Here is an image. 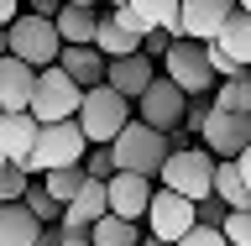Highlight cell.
Segmentation results:
<instances>
[{
  "instance_id": "33",
  "label": "cell",
  "mask_w": 251,
  "mask_h": 246,
  "mask_svg": "<svg viewBox=\"0 0 251 246\" xmlns=\"http://www.w3.org/2000/svg\"><path fill=\"white\" fill-rule=\"evenodd\" d=\"M178 246H230V241H225V231H215V225H194Z\"/></svg>"
},
{
  "instance_id": "18",
  "label": "cell",
  "mask_w": 251,
  "mask_h": 246,
  "mask_svg": "<svg viewBox=\"0 0 251 246\" xmlns=\"http://www.w3.org/2000/svg\"><path fill=\"white\" fill-rule=\"evenodd\" d=\"M105 53L100 47H63V58H58V68L63 74H74V84L78 89H100L105 84Z\"/></svg>"
},
{
  "instance_id": "7",
  "label": "cell",
  "mask_w": 251,
  "mask_h": 246,
  "mask_svg": "<svg viewBox=\"0 0 251 246\" xmlns=\"http://www.w3.org/2000/svg\"><path fill=\"white\" fill-rule=\"evenodd\" d=\"M162 74L178 84V89L188 94V100H199L204 89H215L220 79H215V68H209V53H204V42H173V53L162 58Z\"/></svg>"
},
{
  "instance_id": "3",
  "label": "cell",
  "mask_w": 251,
  "mask_h": 246,
  "mask_svg": "<svg viewBox=\"0 0 251 246\" xmlns=\"http://www.w3.org/2000/svg\"><path fill=\"white\" fill-rule=\"evenodd\" d=\"M5 47H11V58H21L26 68H52V63L63 58V37H58V21H47V16H31L21 11L5 27Z\"/></svg>"
},
{
  "instance_id": "16",
  "label": "cell",
  "mask_w": 251,
  "mask_h": 246,
  "mask_svg": "<svg viewBox=\"0 0 251 246\" xmlns=\"http://www.w3.org/2000/svg\"><path fill=\"white\" fill-rule=\"evenodd\" d=\"M31 94H37V68H26L21 58H0V115L31 110Z\"/></svg>"
},
{
  "instance_id": "24",
  "label": "cell",
  "mask_w": 251,
  "mask_h": 246,
  "mask_svg": "<svg viewBox=\"0 0 251 246\" xmlns=\"http://www.w3.org/2000/svg\"><path fill=\"white\" fill-rule=\"evenodd\" d=\"M42 184H47V194H52V199H58L63 210H68V204L78 199V189L89 184V173H84V163H78V168H58V173H42Z\"/></svg>"
},
{
  "instance_id": "1",
  "label": "cell",
  "mask_w": 251,
  "mask_h": 246,
  "mask_svg": "<svg viewBox=\"0 0 251 246\" xmlns=\"http://www.w3.org/2000/svg\"><path fill=\"white\" fill-rule=\"evenodd\" d=\"M131 121H136V105H131L126 94H115L110 84L84 89V105H78V131L89 137V147H110V141L121 137Z\"/></svg>"
},
{
  "instance_id": "23",
  "label": "cell",
  "mask_w": 251,
  "mask_h": 246,
  "mask_svg": "<svg viewBox=\"0 0 251 246\" xmlns=\"http://www.w3.org/2000/svg\"><path fill=\"white\" fill-rule=\"evenodd\" d=\"M215 42L225 47V53H230V58L241 63V68H251V16H246V11H235L230 21H225V31H220Z\"/></svg>"
},
{
  "instance_id": "30",
  "label": "cell",
  "mask_w": 251,
  "mask_h": 246,
  "mask_svg": "<svg viewBox=\"0 0 251 246\" xmlns=\"http://www.w3.org/2000/svg\"><path fill=\"white\" fill-rule=\"evenodd\" d=\"M220 231H225V241H230V246H251V210H230Z\"/></svg>"
},
{
  "instance_id": "9",
  "label": "cell",
  "mask_w": 251,
  "mask_h": 246,
  "mask_svg": "<svg viewBox=\"0 0 251 246\" xmlns=\"http://www.w3.org/2000/svg\"><path fill=\"white\" fill-rule=\"evenodd\" d=\"M183 115H188V94L178 89L168 74H157L152 89L136 100V121H147L152 131H162V137H168V131H178V126H183Z\"/></svg>"
},
{
  "instance_id": "11",
  "label": "cell",
  "mask_w": 251,
  "mask_h": 246,
  "mask_svg": "<svg viewBox=\"0 0 251 246\" xmlns=\"http://www.w3.org/2000/svg\"><path fill=\"white\" fill-rule=\"evenodd\" d=\"M230 16H235V0H183L178 37H183V42H215Z\"/></svg>"
},
{
  "instance_id": "43",
  "label": "cell",
  "mask_w": 251,
  "mask_h": 246,
  "mask_svg": "<svg viewBox=\"0 0 251 246\" xmlns=\"http://www.w3.org/2000/svg\"><path fill=\"white\" fill-rule=\"evenodd\" d=\"M235 11H246V16H251V0H235Z\"/></svg>"
},
{
  "instance_id": "2",
  "label": "cell",
  "mask_w": 251,
  "mask_h": 246,
  "mask_svg": "<svg viewBox=\"0 0 251 246\" xmlns=\"http://www.w3.org/2000/svg\"><path fill=\"white\" fill-rule=\"evenodd\" d=\"M110 157H115V173H141V178H162V163H168V137L152 131L147 121H131L121 137L110 141Z\"/></svg>"
},
{
  "instance_id": "15",
  "label": "cell",
  "mask_w": 251,
  "mask_h": 246,
  "mask_svg": "<svg viewBox=\"0 0 251 246\" xmlns=\"http://www.w3.org/2000/svg\"><path fill=\"white\" fill-rule=\"evenodd\" d=\"M152 79H157V63L147 58V53H131V58H110V63H105V84H110L115 94H126L131 105L152 89Z\"/></svg>"
},
{
  "instance_id": "20",
  "label": "cell",
  "mask_w": 251,
  "mask_h": 246,
  "mask_svg": "<svg viewBox=\"0 0 251 246\" xmlns=\"http://www.w3.org/2000/svg\"><path fill=\"white\" fill-rule=\"evenodd\" d=\"M58 37H63V47H94V37H100V16L78 11V5H63V11H58Z\"/></svg>"
},
{
  "instance_id": "40",
  "label": "cell",
  "mask_w": 251,
  "mask_h": 246,
  "mask_svg": "<svg viewBox=\"0 0 251 246\" xmlns=\"http://www.w3.org/2000/svg\"><path fill=\"white\" fill-rule=\"evenodd\" d=\"M63 5H78V11H94V0H63Z\"/></svg>"
},
{
  "instance_id": "45",
  "label": "cell",
  "mask_w": 251,
  "mask_h": 246,
  "mask_svg": "<svg viewBox=\"0 0 251 246\" xmlns=\"http://www.w3.org/2000/svg\"><path fill=\"white\" fill-rule=\"evenodd\" d=\"M0 168H11V163H5V152H0Z\"/></svg>"
},
{
  "instance_id": "35",
  "label": "cell",
  "mask_w": 251,
  "mask_h": 246,
  "mask_svg": "<svg viewBox=\"0 0 251 246\" xmlns=\"http://www.w3.org/2000/svg\"><path fill=\"white\" fill-rule=\"evenodd\" d=\"M209 110H215V100H204V94H199V100H188V115H183V126H188V131H204Z\"/></svg>"
},
{
  "instance_id": "41",
  "label": "cell",
  "mask_w": 251,
  "mask_h": 246,
  "mask_svg": "<svg viewBox=\"0 0 251 246\" xmlns=\"http://www.w3.org/2000/svg\"><path fill=\"white\" fill-rule=\"evenodd\" d=\"M0 58H11V47H5V31H0Z\"/></svg>"
},
{
  "instance_id": "19",
  "label": "cell",
  "mask_w": 251,
  "mask_h": 246,
  "mask_svg": "<svg viewBox=\"0 0 251 246\" xmlns=\"http://www.w3.org/2000/svg\"><path fill=\"white\" fill-rule=\"evenodd\" d=\"M42 220L26 204H0V246H37L42 241Z\"/></svg>"
},
{
  "instance_id": "27",
  "label": "cell",
  "mask_w": 251,
  "mask_h": 246,
  "mask_svg": "<svg viewBox=\"0 0 251 246\" xmlns=\"http://www.w3.org/2000/svg\"><path fill=\"white\" fill-rule=\"evenodd\" d=\"M215 110H235V115H251V74L246 79H230L215 89Z\"/></svg>"
},
{
  "instance_id": "39",
  "label": "cell",
  "mask_w": 251,
  "mask_h": 246,
  "mask_svg": "<svg viewBox=\"0 0 251 246\" xmlns=\"http://www.w3.org/2000/svg\"><path fill=\"white\" fill-rule=\"evenodd\" d=\"M37 246H63V231H58V225H52V231H42V241H37Z\"/></svg>"
},
{
  "instance_id": "5",
  "label": "cell",
  "mask_w": 251,
  "mask_h": 246,
  "mask_svg": "<svg viewBox=\"0 0 251 246\" xmlns=\"http://www.w3.org/2000/svg\"><path fill=\"white\" fill-rule=\"evenodd\" d=\"M78 105H84V89L74 84V74H63L58 63L37 74V94H31V115H37V126L78 121Z\"/></svg>"
},
{
  "instance_id": "34",
  "label": "cell",
  "mask_w": 251,
  "mask_h": 246,
  "mask_svg": "<svg viewBox=\"0 0 251 246\" xmlns=\"http://www.w3.org/2000/svg\"><path fill=\"white\" fill-rule=\"evenodd\" d=\"M225 215H230V210H225V199H215V194H209V199H199V225H225Z\"/></svg>"
},
{
  "instance_id": "31",
  "label": "cell",
  "mask_w": 251,
  "mask_h": 246,
  "mask_svg": "<svg viewBox=\"0 0 251 246\" xmlns=\"http://www.w3.org/2000/svg\"><path fill=\"white\" fill-rule=\"evenodd\" d=\"M84 173H89V178H100V184H110V178H115V157H110V147L84 157Z\"/></svg>"
},
{
  "instance_id": "26",
  "label": "cell",
  "mask_w": 251,
  "mask_h": 246,
  "mask_svg": "<svg viewBox=\"0 0 251 246\" xmlns=\"http://www.w3.org/2000/svg\"><path fill=\"white\" fill-rule=\"evenodd\" d=\"M21 204H26L31 215L42 220L47 231H52V225H63V204H58V199H52V194H47V184H31V189H26V194H21Z\"/></svg>"
},
{
  "instance_id": "29",
  "label": "cell",
  "mask_w": 251,
  "mask_h": 246,
  "mask_svg": "<svg viewBox=\"0 0 251 246\" xmlns=\"http://www.w3.org/2000/svg\"><path fill=\"white\" fill-rule=\"evenodd\" d=\"M31 189V173L21 168H0V204H21V194Z\"/></svg>"
},
{
  "instance_id": "10",
  "label": "cell",
  "mask_w": 251,
  "mask_h": 246,
  "mask_svg": "<svg viewBox=\"0 0 251 246\" xmlns=\"http://www.w3.org/2000/svg\"><path fill=\"white\" fill-rule=\"evenodd\" d=\"M204 152H215L220 163H230L251 147V115H235V110H209V121L199 131Z\"/></svg>"
},
{
  "instance_id": "25",
  "label": "cell",
  "mask_w": 251,
  "mask_h": 246,
  "mask_svg": "<svg viewBox=\"0 0 251 246\" xmlns=\"http://www.w3.org/2000/svg\"><path fill=\"white\" fill-rule=\"evenodd\" d=\"M147 236H141V225L136 220H115V215H105L100 225H94V246H141Z\"/></svg>"
},
{
  "instance_id": "32",
  "label": "cell",
  "mask_w": 251,
  "mask_h": 246,
  "mask_svg": "<svg viewBox=\"0 0 251 246\" xmlns=\"http://www.w3.org/2000/svg\"><path fill=\"white\" fill-rule=\"evenodd\" d=\"M173 42H178L173 31H147V37H141V53L157 63V58H168V53H173Z\"/></svg>"
},
{
  "instance_id": "42",
  "label": "cell",
  "mask_w": 251,
  "mask_h": 246,
  "mask_svg": "<svg viewBox=\"0 0 251 246\" xmlns=\"http://www.w3.org/2000/svg\"><path fill=\"white\" fill-rule=\"evenodd\" d=\"M105 5H110V11H121V5H131V0H105Z\"/></svg>"
},
{
  "instance_id": "13",
  "label": "cell",
  "mask_w": 251,
  "mask_h": 246,
  "mask_svg": "<svg viewBox=\"0 0 251 246\" xmlns=\"http://www.w3.org/2000/svg\"><path fill=\"white\" fill-rule=\"evenodd\" d=\"M110 215L115 220H147V210H152V178H141V173H115V178H110Z\"/></svg>"
},
{
  "instance_id": "12",
  "label": "cell",
  "mask_w": 251,
  "mask_h": 246,
  "mask_svg": "<svg viewBox=\"0 0 251 246\" xmlns=\"http://www.w3.org/2000/svg\"><path fill=\"white\" fill-rule=\"evenodd\" d=\"M141 37H147V21H141L131 5H121V11H110L105 21H100L94 47H100L105 58H131V53H141Z\"/></svg>"
},
{
  "instance_id": "8",
  "label": "cell",
  "mask_w": 251,
  "mask_h": 246,
  "mask_svg": "<svg viewBox=\"0 0 251 246\" xmlns=\"http://www.w3.org/2000/svg\"><path fill=\"white\" fill-rule=\"evenodd\" d=\"M199 225V204L183 199V194H173V189H157L152 194V210H147V231L157 236V241L178 246L188 231Z\"/></svg>"
},
{
  "instance_id": "6",
  "label": "cell",
  "mask_w": 251,
  "mask_h": 246,
  "mask_svg": "<svg viewBox=\"0 0 251 246\" xmlns=\"http://www.w3.org/2000/svg\"><path fill=\"white\" fill-rule=\"evenodd\" d=\"M89 157V137L78 131V121H58V126H42L37 137V152H31L26 173H58V168H78Z\"/></svg>"
},
{
  "instance_id": "21",
  "label": "cell",
  "mask_w": 251,
  "mask_h": 246,
  "mask_svg": "<svg viewBox=\"0 0 251 246\" xmlns=\"http://www.w3.org/2000/svg\"><path fill=\"white\" fill-rule=\"evenodd\" d=\"M131 11L147 21V31H173V37H178V16H183V0H131Z\"/></svg>"
},
{
  "instance_id": "44",
  "label": "cell",
  "mask_w": 251,
  "mask_h": 246,
  "mask_svg": "<svg viewBox=\"0 0 251 246\" xmlns=\"http://www.w3.org/2000/svg\"><path fill=\"white\" fill-rule=\"evenodd\" d=\"M141 246H168V241H157V236H147V241H141Z\"/></svg>"
},
{
  "instance_id": "4",
  "label": "cell",
  "mask_w": 251,
  "mask_h": 246,
  "mask_svg": "<svg viewBox=\"0 0 251 246\" xmlns=\"http://www.w3.org/2000/svg\"><path fill=\"white\" fill-rule=\"evenodd\" d=\"M215 168L220 157L204 152V147H183V152H173L168 163H162V189H173V194H183V199H209L215 194Z\"/></svg>"
},
{
  "instance_id": "36",
  "label": "cell",
  "mask_w": 251,
  "mask_h": 246,
  "mask_svg": "<svg viewBox=\"0 0 251 246\" xmlns=\"http://www.w3.org/2000/svg\"><path fill=\"white\" fill-rule=\"evenodd\" d=\"M26 11H31V16H47V21H58L63 0H26Z\"/></svg>"
},
{
  "instance_id": "17",
  "label": "cell",
  "mask_w": 251,
  "mask_h": 246,
  "mask_svg": "<svg viewBox=\"0 0 251 246\" xmlns=\"http://www.w3.org/2000/svg\"><path fill=\"white\" fill-rule=\"evenodd\" d=\"M105 215H110V189L100 184V178H89V184L78 189V199L63 210V225H68V231H94Z\"/></svg>"
},
{
  "instance_id": "14",
  "label": "cell",
  "mask_w": 251,
  "mask_h": 246,
  "mask_svg": "<svg viewBox=\"0 0 251 246\" xmlns=\"http://www.w3.org/2000/svg\"><path fill=\"white\" fill-rule=\"evenodd\" d=\"M37 137H42V126H37V115H31V110L0 115V152H5V163H11V168L26 173L31 152H37Z\"/></svg>"
},
{
  "instance_id": "37",
  "label": "cell",
  "mask_w": 251,
  "mask_h": 246,
  "mask_svg": "<svg viewBox=\"0 0 251 246\" xmlns=\"http://www.w3.org/2000/svg\"><path fill=\"white\" fill-rule=\"evenodd\" d=\"M16 16H21V0H0V31H5V27H11V21H16Z\"/></svg>"
},
{
  "instance_id": "28",
  "label": "cell",
  "mask_w": 251,
  "mask_h": 246,
  "mask_svg": "<svg viewBox=\"0 0 251 246\" xmlns=\"http://www.w3.org/2000/svg\"><path fill=\"white\" fill-rule=\"evenodd\" d=\"M204 53H209V68H215L220 84H230V79H246V74H251V68H241V63H235L220 42H204Z\"/></svg>"
},
{
  "instance_id": "38",
  "label": "cell",
  "mask_w": 251,
  "mask_h": 246,
  "mask_svg": "<svg viewBox=\"0 0 251 246\" xmlns=\"http://www.w3.org/2000/svg\"><path fill=\"white\" fill-rule=\"evenodd\" d=\"M235 168H241V178H246V194H251V147H246L241 157H235Z\"/></svg>"
},
{
  "instance_id": "22",
  "label": "cell",
  "mask_w": 251,
  "mask_h": 246,
  "mask_svg": "<svg viewBox=\"0 0 251 246\" xmlns=\"http://www.w3.org/2000/svg\"><path fill=\"white\" fill-rule=\"evenodd\" d=\"M215 199H225V210H251V194H246V178L235 168V157L215 168Z\"/></svg>"
}]
</instances>
